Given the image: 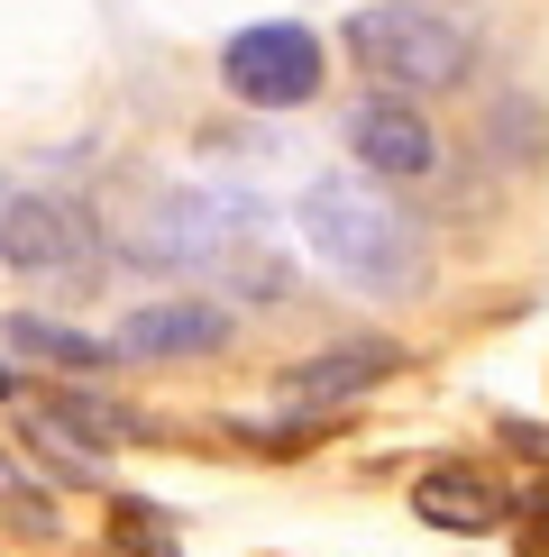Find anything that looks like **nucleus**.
<instances>
[{"instance_id":"obj_1","label":"nucleus","mask_w":549,"mask_h":557,"mask_svg":"<svg viewBox=\"0 0 549 557\" xmlns=\"http://www.w3.org/2000/svg\"><path fill=\"white\" fill-rule=\"evenodd\" d=\"M303 247L320 257V274H339L349 293H376V301H403L422 293V228H412L385 183L366 174H320L303 193Z\"/></svg>"},{"instance_id":"obj_2","label":"nucleus","mask_w":549,"mask_h":557,"mask_svg":"<svg viewBox=\"0 0 549 557\" xmlns=\"http://www.w3.org/2000/svg\"><path fill=\"white\" fill-rule=\"evenodd\" d=\"M349 46L394 91H457L476 64V18L467 10H349Z\"/></svg>"},{"instance_id":"obj_3","label":"nucleus","mask_w":549,"mask_h":557,"mask_svg":"<svg viewBox=\"0 0 549 557\" xmlns=\"http://www.w3.org/2000/svg\"><path fill=\"white\" fill-rule=\"evenodd\" d=\"M220 74L247 110H303L320 91V37L303 18H266V28H239L220 46Z\"/></svg>"},{"instance_id":"obj_4","label":"nucleus","mask_w":549,"mask_h":557,"mask_svg":"<svg viewBox=\"0 0 549 557\" xmlns=\"http://www.w3.org/2000/svg\"><path fill=\"white\" fill-rule=\"evenodd\" d=\"M0 265L83 284V274L101 265V238H91V220L74 211V201H56V193H10V211H0Z\"/></svg>"},{"instance_id":"obj_5","label":"nucleus","mask_w":549,"mask_h":557,"mask_svg":"<svg viewBox=\"0 0 549 557\" xmlns=\"http://www.w3.org/2000/svg\"><path fill=\"white\" fill-rule=\"evenodd\" d=\"M349 156L376 183H422L440 165V137H430V120L412 101H357L349 110Z\"/></svg>"},{"instance_id":"obj_6","label":"nucleus","mask_w":549,"mask_h":557,"mask_svg":"<svg viewBox=\"0 0 549 557\" xmlns=\"http://www.w3.org/2000/svg\"><path fill=\"white\" fill-rule=\"evenodd\" d=\"M394 366H403V347L357 338V347H330V357H303L293 375H274V403L284 411H339V403H357L366 384H385Z\"/></svg>"},{"instance_id":"obj_7","label":"nucleus","mask_w":549,"mask_h":557,"mask_svg":"<svg viewBox=\"0 0 549 557\" xmlns=\"http://www.w3.org/2000/svg\"><path fill=\"white\" fill-rule=\"evenodd\" d=\"M229 330H239V320H229L220 301L174 293V301H147V311L120 320V357H220Z\"/></svg>"},{"instance_id":"obj_8","label":"nucleus","mask_w":549,"mask_h":557,"mask_svg":"<svg viewBox=\"0 0 549 557\" xmlns=\"http://www.w3.org/2000/svg\"><path fill=\"white\" fill-rule=\"evenodd\" d=\"M412 512H422V530H449V540H495V530L513 521V503H503V484L476 475V467H430L412 484Z\"/></svg>"},{"instance_id":"obj_9","label":"nucleus","mask_w":549,"mask_h":557,"mask_svg":"<svg viewBox=\"0 0 549 557\" xmlns=\"http://www.w3.org/2000/svg\"><path fill=\"white\" fill-rule=\"evenodd\" d=\"M10 347L19 357H46V366H110L120 357V338H83V330H64L46 311H10Z\"/></svg>"},{"instance_id":"obj_10","label":"nucleus","mask_w":549,"mask_h":557,"mask_svg":"<svg viewBox=\"0 0 549 557\" xmlns=\"http://www.w3.org/2000/svg\"><path fill=\"white\" fill-rule=\"evenodd\" d=\"M56 421L74 430L83 448H110V438H129V430H137V421H129L120 403H91V393H64V403H56Z\"/></svg>"},{"instance_id":"obj_11","label":"nucleus","mask_w":549,"mask_h":557,"mask_svg":"<svg viewBox=\"0 0 549 557\" xmlns=\"http://www.w3.org/2000/svg\"><path fill=\"white\" fill-rule=\"evenodd\" d=\"M28 448H46V467H56L64 484H83V475H91V448L56 421V411H28Z\"/></svg>"},{"instance_id":"obj_12","label":"nucleus","mask_w":549,"mask_h":557,"mask_svg":"<svg viewBox=\"0 0 549 557\" xmlns=\"http://www.w3.org/2000/svg\"><path fill=\"white\" fill-rule=\"evenodd\" d=\"M120 557H174V540L156 530V512H120Z\"/></svg>"},{"instance_id":"obj_13","label":"nucleus","mask_w":549,"mask_h":557,"mask_svg":"<svg viewBox=\"0 0 549 557\" xmlns=\"http://www.w3.org/2000/svg\"><path fill=\"white\" fill-rule=\"evenodd\" d=\"M0 512H19L28 530H46V521H56V512H46V503H37V494H28V484H19L10 467H0Z\"/></svg>"},{"instance_id":"obj_14","label":"nucleus","mask_w":549,"mask_h":557,"mask_svg":"<svg viewBox=\"0 0 549 557\" xmlns=\"http://www.w3.org/2000/svg\"><path fill=\"white\" fill-rule=\"evenodd\" d=\"M0 211H10V183H0Z\"/></svg>"},{"instance_id":"obj_15","label":"nucleus","mask_w":549,"mask_h":557,"mask_svg":"<svg viewBox=\"0 0 549 557\" xmlns=\"http://www.w3.org/2000/svg\"><path fill=\"white\" fill-rule=\"evenodd\" d=\"M0 393H10V366H0Z\"/></svg>"}]
</instances>
